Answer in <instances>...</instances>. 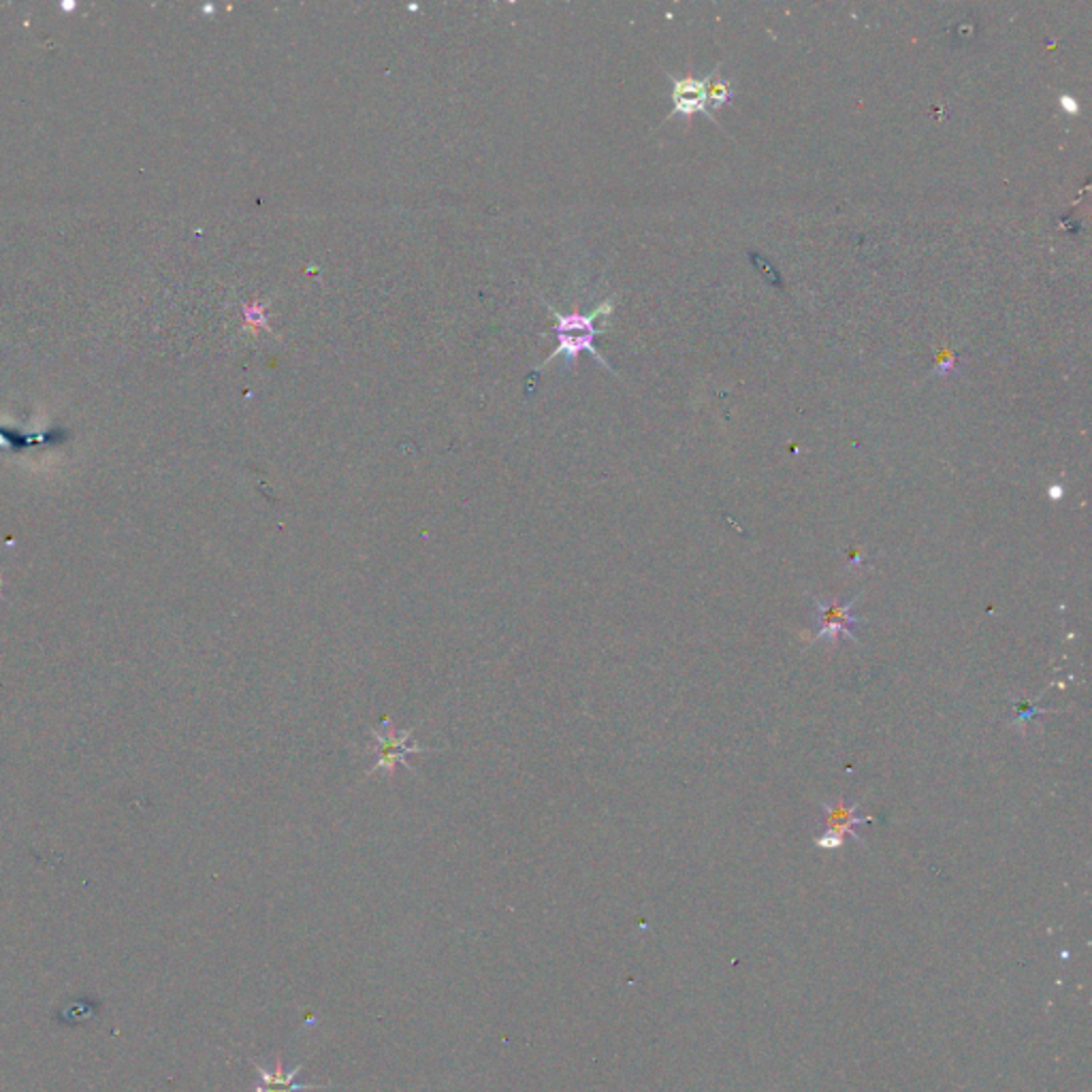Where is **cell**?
I'll return each mask as SVG.
<instances>
[{"label":"cell","instance_id":"52a82bcc","mask_svg":"<svg viewBox=\"0 0 1092 1092\" xmlns=\"http://www.w3.org/2000/svg\"><path fill=\"white\" fill-rule=\"evenodd\" d=\"M732 96H734L732 84L727 80H721L717 76V70H715L711 82H709V88H707V105L713 107V109H721L727 101L732 99Z\"/></svg>","mask_w":1092,"mask_h":1092},{"label":"cell","instance_id":"8992f818","mask_svg":"<svg viewBox=\"0 0 1092 1092\" xmlns=\"http://www.w3.org/2000/svg\"><path fill=\"white\" fill-rule=\"evenodd\" d=\"M821 809H823L821 821H823V826H826V833L823 835H830L837 839H843V835H849V837H854L858 843H864L862 837L856 833V826H860V823H870L872 817L856 815L858 803L845 805V800L839 798L833 805L821 803Z\"/></svg>","mask_w":1092,"mask_h":1092},{"label":"cell","instance_id":"3957f363","mask_svg":"<svg viewBox=\"0 0 1092 1092\" xmlns=\"http://www.w3.org/2000/svg\"><path fill=\"white\" fill-rule=\"evenodd\" d=\"M813 602H815V617H817V634L813 636V640L837 643L839 636H847L849 640L860 643L858 634L854 632V625L864 623V619L854 617L852 613L854 604L858 602V596L849 598L845 604H841L839 600H833L826 604L817 598Z\"/></svg>","mask_w":1092,"mask_h":1092},{"label":"cell","instance_id":"6da1fadb","mask_svg":"<svg viewBox=\"0 0 1092 1092\" xmlns=\"http://www.w3.org/2000/svg\"><path fill=\"white\" fill-rule=\"evenodd\" d=\"M549 314L553 317V331L557 335V348L549 354V359L544 363H540V370H544L549 363H553L555 359L560 357H566L568 359V366H576V361L580 357V352H591L594 359L598 363H602V366H606V361L602 359V354L596 350L594 346V339L596 335L604 333V329H598L596 323L609 317V314L613 312V299H606L602 301L598 307H594L591 312H572V314H564V312H557L553 305H547ZM609 368V366H606Z\"/></svg>","mask_w":1092,"mask_h":1092},{"label":"cell","instance_id":"30bf717a","mask_svg":"<svg viewBox=\"0 0 1092 1092\" xmlns=\"http://www.w3.org/2000/svg\"><path fill=\"white\" fill-rule=\"evenodd\" d=\"M1050 497H1052V500H1060V497H1062V487H1060V484H1054V487L1050 489Z\"/></svg>","mask_w":1092,"mask_h":1092},{"label":"cell","instance_id":"7a4b0ae2","mask_svg":"<svg viewBox=\"0 0 1092 1092\" xmlns=\"http://www.w3.org/2000/svg\"><path fill=\"white\" fill-rule=\"evenodd\" d=\"M410 730H395V725L391 723V719H384L380 730H374L372 732V739H374V756H376V764L372 770H378V768H384L388 772H393L397 766H403V768H410L406 758L410 754H423V751H429L427 747H421V745H415L410 741Z\"/></svg>","mask_w":1092,"mask_h":1092},{"label":"cell","instance_id":"277c9868","mask_svg":"<svg viewBox=\"0 0 1092 1092\" xmlns=\"http://www.w3.org/2000/svg\"><path fill=\"white\" fill-rule=\"evenodd\" d=\"M713 78V73L707 78L702 80H696V78H685V80H672L674 88H672V103H674V109L668 117L672 115H694V113H702L707 115L711 123L717 125V120L713 117V113L709 111V105H707V88H709V82Z\"/></svg>","mask_w":1092,"mask_h":1092},{"label":"cell","instance_id":"ba28073f","mask_svg":"<svg viewBox=\"0 0 1092 1092\" xmlns=\"http://www.w3.org/2000/svg\"><path fill=\"white\" fill-rule=\"evenodd\" d=\"M1058 103H1060V107H1062L1066 113H1072V115H1076V113L1080 111L1078 101L1074 99V96H1070V94H1062L1060 99H1058Z\"/></svg>","mask_w":1092,"mask_h":1092},{"label":"cell","instance_id":"9c48e42d","mask_svg":"<svg viewBox=\"0 0 1092 1092\" xmlns=\"http://www.w3.org/2000/svg\"><path fill=\"white\" fill-rule=\"evenodd\" d=\"M248 321L254 323L252 327H260V325H265V323H267L265 312H263L260 307H250V310H248Z\"/></svg>","mask_w":1092,"mask_h":1092},{"label":"cell","instance_id":"5b68a950","mask_svg":"<svg viewBox=\"0 0 1092 1092\" xmlns=\"http://www.w3.org/2000/svg\"><path fill=\"white\" fill-rule=\"evenodd\" d=\"M254 1070L258 1074V1082L254 1084V1092H303V1090H319L329 1088L331 1084H305L299 1082L297 1076L303 1070V1062L295 1064L293 1070L286 1072L282 1066V1058H276V1066L270 1072L260 1062L252 1060Z\"/></svg>","mask_w":1092,"mask_h":1092}]
</instances>
